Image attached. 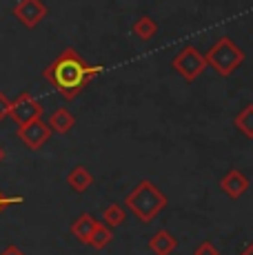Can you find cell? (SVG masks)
<instances>
[{
  "label": "cell",
  "instance_id": "cell-21",
  "mask_svg": "<svg viewBox=\"0 0 253 255\" xmlns=\"http://www.w3.org/2000/svg\"><path fill=\"white\" fill-rule=\"evenodd\" d=\"M240 255H253V242H251L249 247H247V249H245V251H242Z\"/></svg>",
  "mask_w": 253,
  "mask_h": 255
},
{
  "label": "cell",
  "instance_id": "cell-17",
  "mask_svg": "<svg viewBox=\"0 0 253 255\" xmlns=\"http://www.w3.org/2000/svg\"><path fill=\"white\" fill-rule=\"evenodd\" d=\"M193 255H220L216 249V244L209 242V240H204V242H200L196 247V251H193Z\"/></svg>",
  "mask_w": 253,
  "mask_h": 255
},
{
  "label": "cell",
  "instance_id": "cell-11",
  "mask_svg": "<svg viewBox=\"0 0 253 255\" xmlns=\"http://www.w3.org/2000/svg\"><path fill=\"white\" fill-rule=\"evenodd\" d=\"M67 184H69L71 191H76V193H85V191L94 184V175H91V171L87 169V166L78 164L69 171V175H67Z\"/></svg>",
  "mask_w": 253,
  "mask_h": 255
},
{
  "label": "cell",
  "instance_id": "cell-18",
  "mask_svg": "<svg viewBox=\"0 0 253 255\" xmlns=\"http://www.w3.org/2000/svg\"><path fill=\"white\" fill-rule=\"evenodd\" d=\"M22 202H25V198H20V195H18V198H9V195H4L2 191H0V213H2L4 209L13 207V204H22Z\"/></svg>",
  "mask_w": 253,
  "mask_h": 255
},
{
  "label": "cell",
  "instance_id": "cell-6",
  "mask_svg": "<svg viewBox=\"0 0 253 255\" xmlns=\"http://www.w3.org/2000/svg\"><path fill=\"white\" fill-rule=\"evenodd\" d=\"M9 118L20 127V125H25V122H31V120H36V118H42V105L29 91H22L16 100H11Z\"/></svg>",
  "mask_w": 253,
  "mask_h": 255
},
{
  "label": "cell",
  "instance_id": "cell-2",
  "mask_svg": "<svg viewBox=\"0 0 253 255\" xmlns=\"http://www.w3.org/2000/svg\"><path fill=\"white\" fill-rule=\"evenodd\" d=\"M125 207H126V211H131L140 222L149 224L167 209V195H164L162 191H160V186L153 184L151 180H140V182L126 193Z\"/></svg>",
  "mask_w": 253,
  "mask_h": 255
},
{
  "label": "cell",
  "instance_id": "cell-13",
  "mask_svg": "<svg viewBox=\"0 0 253 255\" xmlns=\"http://www.w3.org/2000/svg\"><path fill=\"white\" fill-rule=\"evenodd\" d=\"M131 31H133L140 40L147 42V40H151L155 33H158V22H155L151 16H140L138 20L131 24Z\"/></svg>",
  "mask_w": 253,
  "mask_h": 255
},
{
  "label": "cell",
  "instance_id": "cell-14",
  "mask_svg": "<svg viewBox=\"0 0 253 255\" xmlns=\"http://www.w3.org/2000/svg\"><path fill=\"white\" fill-rule=\"evenodd\" d=\"M111 240H114V233H111V229L107 227V224L98 222V224H96V229H94V233H91L89 242H87V247L96 249V251H102V249L109 247Z\"/></svg>",
  "mask_w": 253,
  "mask_h": 255
},
{
  "label": "cell",
  "instance_id": "cell-22",
  "mask_svg": "<svg viewBox=\"0 0 253 255\" xmlns=\"http://www.w3.org/2000/svg\"><path fill=\"white\" fill-rule=\"evenodd\" d=\"M2 160H4V149L0 146V164H2Z\"/></svg>",
  "mask_w": 253,
  "mask_h": 255
},
{
  "label": "cell",
  "instance_id": "cell-9",
  "mask_svg": "<svg viewBox=\"0 0 253 255\" xmlns=\"http://www.w3.org/2000/svg\"><path fill=\"white\" fill-rule=\"evenodd\" d=\"M149 249L155 255H171L178 249V238L167 229H158L151 238H149Z\"/></svg>",
  "mask_w": 253,
  "mask_h": 255
},
{
  "label": "cell",
  "instance_id": "cell-20",
  "mask_svg": "<svg viewBox=\"0 0 253 255\" xmlns=\"http://www.w3.org/2000/svg\"><path fill=\"white\" fill-rule=\"evenodd\" d=\"M0 255H27V253H22L20 249L16 247V244H9V247L4 249V251H0Z\"/></svg>",
  "mask_w": 253,
  "mask_h": 255
},
{
  "label": "cell",
  "instance_id": "cell-19",
  "mask_svg": "<svg viewBox=\"0 0 253 255\" xmlns=\"http://www.w3.org/2000/svg\"><path fill=\"white\" fill-rule=\"evenodd\" d=\"M9 109H11V100H9V98L0 91V122L9 118Z\"/></svg>",
  "mask_w": 253,
  "mask_h": 255
},
{
  "label": "cell",
  "instance_id": "cell-7",
  "mask_svg": "<svg viewBox=\"0 0 253 255\" xmlns=\"http://www.w3.org/2000/svg\"><path fill=\"white\" fill-rule=\"evenodd\" d=\"M47 13H49V9L42 0H18V4L13 7L16 20L27 29H36L47 18Z\"/></svg>",
  "mask_w": 253,
  "mask_h": 255
},
{
  "label": "cell",
  "instance_id": "cell-15",
  "mask_svg": "<svg viewBox=\"0 0 253 255\" xmlns=\"http://www.w3.org/2000/svg\"><path fill=\"white\" fill-rule=\"evenodd\" d=\"M126 222V211L120 204H109L102 211V224H107L109 229H118L120 224Z\"/></svg>",
  "mask_w": 253,
  "mask_h": 255
},
{
  "label": "cell",
  "instance_id": "cell-16",
  "mask_svg": "<svg viewBox=\"0 0 253 255\" xmlns=\"http://www.w3.org/2000/svg\"><path fill=\"white\" fill-rule=\"evenodd\" d=\"M233 125H236V129L240 131L245 138L253 140V105H247L245 109H242L240 114L236 116Z\"/></svg>",
  "mask_w": 253,
  "mask_h": 255
},
{
  "label": "cell",
  "instance_id": "cell-12",
  "mask_svg": "<svg viewBox=\"0 0 253 255\" xmlns=\"http://www.w3.org/2000/svg\"><path fill=\"white\" fill-rule=\"evenodd\" d=\"M96 224L98 222H96L89 213H82L80 218H76L74 224H71V235H74L80 244H87L89 242V238H91V233H94Z\"/></svg>",
  "mask_w": 253,
  "mask_h": 255
},
{
  "label": "cell",
  "instance_id": "cell-10",
  "mask_svg": "<svg viewBox=\"0 0 253 255\" xmlns=\"http://www.w3.org/2000/svg\"><path fill=\"white\" fill-rule=\"evenodd\" d=\"M47 125H49V129H51V131H56V133L65 135V133H69V131L76 127V116L71 114L69 109L60 107V109H56V111H53V114L49 116Z\"/></svg>",
  "mask_w": 253,
  "mask_h": 255
},
{
  "label": "cell",
  "instance_id": "cell-8",
  "mask_svg": "<svg viewBox=\"0 0 253 255\" xmlns=\"http://www.w3.org/2000/svg\"><path fill=\"white\" fill-rule=\"evenodd\" d=\"M249 186H251L249 178H247L240 169H229L227 173L222 175V180H220L222 193H225L227 198H231V200H240L242 195L249 191Z\"/></svg>",
  "mask_w": 253,
  "mask_h": 255
},
{
  "label": "cell",
  "instance_id": "cell-5",
  "mask_svg": "<svg viewBox=\"0 0 253 255\" xmlns=\"http://www.w3.org/2000/svg\"><path fill=\"white\" fill-rule=\"evenodd\" d=\"M18 138H20V142L27 146V149L38 151V149H42V146L49 142L51 129H49V125H47L42 118H36V120L25 122V125L18 127Z\"/></svg>",
  "mask_w": 253,
  "mask_h": 255
},
{
  "label": "cell",
  "instance_id": "cell-4",
  "mask_svg": "<svg viewBox=\"0 0 253 255\" xmlns=\"http://www.w3.org/2000/svg\"><path fill=\"white\" fill-rule=\"evenodd\" d=\"M171 67L178 71V76L184 82H196L198 76L207 69V60L193 45H187L182 51L176 53V58L171 60Z\"/></svg>",
  "mask_w": 253,
  "mask_h": 255
},
{
  "label": "cell",
  "instance_id": "cell-1",
  "mask_svg": "<svg viewBox=\"0 0 253 255\" xmlns=\"http://www.w3.org/2000/svg\"><path fill=\"white\" fill-rule=\"evenodd\" d=\"M100 71V65H89L76 49H65L56 60L47 65L42 76L65 100H74Z\"/></svg>",
  "mask_w": 253,
  "mask_h": 255
},
{
  "label": "cell",
  "instance_id": "cell-3",
  "mask_svg": "<svg viewBox=\"0 0 253 255\" xmlns=\"http://www.w3.org/2000/svg\"><path fill=\"white\" fill-rule=\"evenodd\" d=\"M245 51L236 45L229 36H222L213 42V47L204 53L207 67H211L218 76L229 78L231 73H236V69H240V65L245 62Z\"/></svg>",
  "mask_w": 253,
  "mask_h": 255
}]
</instances>
